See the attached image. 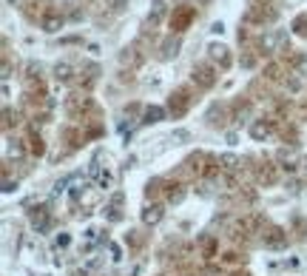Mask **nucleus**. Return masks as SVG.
I'll list each match as a JSON object with an SVG mask.
<instances>
[{"label": "nucleus", "mask_w": 307, "mask_h": 276, "mask_svg": "<svg viewBox=\"0 0 307 276\" xmlns=\"http://www.w3.org/2000/svg\"><path fill=\"white\" fill-rule=\"evenodd\" d=\"M174 140H179V143H182V140H188V131H176Z\"/></svg>", "instance_id": "28"}, {"label": "nucleus", "mask_w": 307, "mask_h": 276, "mask_svg": "<svg viewBox=\"0 0 307 276\" xmlns=\"http://www.w3.org/2000/svg\"><path fill=\"white\" fill-rule=\"evenodd\" d=\"M264 245L273 250H281V248H287V233L281 231V228H270V231L264 233Z\"/></svg>", "instance_id": "3"}, {"label": "nucleus", "mask_w": 307, "mask_h": 276, "mask_svg": "<svg viewBox=\"0 0 307 276\" xmlns=\"http://www.w3.org/2000/svg\"><path fill=\"white\" fill-rule=\"evenodd\" d=\"M9 157L12 160H23V157H26V148L15 140V143H9Z\"/></svg>", "instance_id": "15"}, {"label": "nucleus", "mask_w": 307, "mask_h": 276, "mask_svg": "<svg viewBox=\"0 0 307 276\" xmlns=\"http://www.w3.org/2000/svg\"><path fill=\"white\" fill-rule=\"evenodd\" d=\"M40 26H43V32H49V35H54V32H60L63 29V18L57 15V12H49L43 20H40Z\"/></svg>", "instance_id": "7"}, {"label": "nucleus", "mask_w": 307, "mask_h": 276, "mask_svg": "<svg viewBox=\"0 0 307 276\" xmlns=\"http://www.w3.org/2000/svg\"><path fill=\"white\" fill-rule=\"evenodd\" d=\"M304 171H307V160H304Z\"/></svg>", "instance_id": "30"}, {"label": "nucleus", "mask_w": 307, "mask_h": 276, "mask_svg": "<svg viewBox=\"0 0 307 276\" xmlns=\"http://www.w3.org/2000/svg\"><path fill=\"white\" fill-rule=\"evenodd\" d=\"M66 185H69V179H60V182H54V194H63V191H66Z\"/></svg>", "instance_id": "26"}, {"label": "nucleus", "mask_w": 307, "mask_h": 276, "mask_svg": "<svg viewBox=\"0 0 307 276\" xmlns=\"http://www.w3.org/2000/svg\"><path fill=\"white\" fill-rule=\"evenodd\" d=\"M284 188H287V191H290L293 196L301 194V182H298V179H290V182H284Z\"/></svg>", "instance_id": "22"}, {"label": "nucleus", "mask_w": 307, "mask_h": 276, "mask_svg": "<svg viewBox=\"0 0 307 276\" xmlns=\"http://www.w3.org/2000/svg\"><path fill=\"white\" fill-rule=\"evenodd\" d=\"M15 188H18V182H12L9 177L3 179V191H6V194H12V191H15Z\"/></svg>", "instance_id": "24"}, {"label": "nucleus", "mask_w": 307, "mask_h": 276, "mask_svg": "<svg viewBox=\"0 0 307 276\" xmlns=\"http://www.w3.org/2000/svg\"><path fill=\"white\" fill-rule=\"evenodd\" d=\"M202 3H208V0H202Z\"/></svg>", "instance_id": "31"}, {"label": "nucleus", "mask_w": 307, "mask_h": 276, "mask_svg": "<svg viewBox=\"0 0 307 276\" xmlns=\"http://www.w3.org/2000/svg\"><path fill=\"white\" fill-rule=\"evenodd\" d=\"M296 74L307 77V54H298V57H296Z\"/></svg>", "instance_id": "19"}, {"label": "nucleus", "mask_w": 307, "mask_h": 276, "mask_svg": "<svg viewBox=\"0 0 307 276\" xmlns=\"http://www.w3.org/2000/svg\"><path fill=\"white\" fill-rule=\"evenodd\" d=\"M176 54H179V40H165V46H162V60H171Z\"/></svg>", "instance_id": "12"}, {"label": "nucleus", "mask_w": 307, "mask_h": 276, "mask_svg": "<svg viewBox=\"0 0 307 276\" xmlns=\"http://www.w3.org/2000/svg\"><path fill=\"white\" fill-rule=\"evenodd\" d=\"M162 117H165V108H159V106H151V108H145V114H142V123L145 125H154V123H159V120H162Z\"/></svg>", "instance_id": "10"}, {"label": "nucleus", "mask_w": 307, "mask_h": 276, "mask_svg": "<svg viewBox=\"0 0 307 276\" xmlns=\"http://www.w3.org/2000/svg\"><path fill=\"white\" fill-rule=\"evenodd\" d=\"M284 32H267V35L262 37V49L264 52H279V43H284Z\"/></svg>", "instance_id": "6"}, {"label": "nucleus", "mask_w": 307, "mask_h": 276, "mask_svg": "<svg viewBox=\"0 0 307 276\" xmlns=\"http://www.w3.org/2000/svg\"><path fill=\"white\" fill-rule=\"evenodd\" d=\"M49 225H52L49 211H46V208H35V211H32V228H35L37 233H43V231H49Z\"/></svg>", "instance_id": "4"}, {"label": "nucleus", "mask_w": 307, "mask_h": 276, "mask_svg": "<svg viewBox=\"0 0 307 276\" xmlns=\"http://www.w3.org/2000/svg\"><path fill=\"white\" fill-rule=\"evenodd\" d=\"M304 23H307L304 18H298V20H296V32H298V35H304V37H307V29H304Z\"/></svg>", "instance_id": "25"}, {"label": "nucleus", "mask_w": 307, "mask_h": 276, "mask_svg": "<svg viewBox=\"0 0 307 276\" xmlns=\"http://www.w3.org/2000/svg\"><path fill=\"white\" fill-rule=\"evenodd\" d=\"M259 179H262L264 185H270L273 179H276V171H273V165H264V168H259Z\"/></svg>", "instance_id": "16"}, {"label": "nucleus", "mask_w": 307, "mask_h": 276, "mask_svg": "<svg viewBox=\"0 0 307 276\" xmlns=\"http://www.w3.org/2000/svg\"><path fill=\"white\" fill-rule=\"evenodd\" d=\"M54 80L57 83H69L71 80V66L69 63H57V66H54Z\"/></svg>", "instance_id": "11"}, {"label": "nucleus", "mask_w": 307, "mask_h": 276, "mask_svg": "<svg viewBox=\"0 0 307 276\" xmlns=\"http://www.w3.org/2000/svg\"><path fill=\"white\" fill-rule=\"evenodd\" d=\"M208 54H211V60H219L222 66H228V63H230L228 49H225V46H219V43H211V46H208Z\"/></svg>", "instance_id": "8"}, {"label": "nucleus", "mask_w": 307, "mask_h": 276, "mask_svg": "<svg viewBox=\"0 0 307 276\" xmlns=\"http://www.w3.org/2000/svg\"><path fill=\"white\" fill-rule=\"evenodd\" d=\"M270 134H273V123H270V120H256V123L250 125V137H253V140H267Z\"/></svg>", "instance_id": "5"}, {"label": "nucleus", "mask_w": 307, "mask_h": 276, "mask_svg": "<svg viewBox=\"0 0 307 276\" xmlns=\"http://www.w3.org/2000/svg\"><path fill=\"white\" fill-rule=\"evenodd\" d=\"M162 216H165V208H162L159 202H151V205L142 208V222L145 225H159L162 222Z\"/></svg>", "instance_id": "2"}, {"label": "nucleus", "mask_w": 307, "mask_h": 276, "mask_svg": "<svg viewBox=\"0 0 307 276\" xmlns=\"http://www.w3.org/2000/svg\"><path fill=\"white\" fill-rule=\"evenodd\" d=\"M165 15V3H154V9H151V15H148V20L151 23H157L159 18Z\"/></svg>", "instance_id": "18"}, {"label": "nucleus", "mask_w": 307, "mask_h": 276, "mask_svg": "<svg viewBox=\"0 0 307 276\" xmlns=\"http://www.w3.org/2000/svg\"><path fill=\"white\" fill-rule=\"evenodd\" d=\"M193 83L199 86V89H211L213 83H216V72H213L211 66H193Z\"/></svg>", "instance_id": "1"}, {"label": "nucleus", "mask_w": 307, "mask_h": 276, "mask_svg": "<svg viewBox=\"0 0 307 276\" xmlns=\"http://www.w3.org/2000/svg\"><path fill=\"white\" fill-rule=\"evenodd\" d=\"M182 196H185V191H182V185H168V202H182Z\"/></svg>", "instance_id": "14"}, {"label": "nucleus", "mask_w": 307, "mask_h": 276, "mask_svg": "<svg viewBox=\"0 0 307 276\" xmlns=\"http://www.w3.org/2000/svg\"><path fill=\"white\" fill-rule=\"evenodd\" d=\"M97 188H103V191L111 188V174H108V171H100V174H97Z\"/></svg>", "instance_id": "17"}, {"label": "nucleus", "mask_w": 307, "mask_h": 276, "mask_svg": "<svg viewBox=\"0 0 307 276\" xmlns=\"http://www.w3.org/2000/svg\"><path fill=\"white\" fill-rule=\"evenodd\" d=\"M69 242H71L69 233H57V239H54V248H69Z\"/></svg>", "instance_id": "21"}, {"label": "nucleus", "mask_w": 307, "mask_h": 276, "mask_svg": "<svg viewBox=\"0 0 307 276\" xmlns=\"http://www.w3.org/2000/svg\"><path fill=\"white\" fill-rule=\"evenodd\" d=\"M233 276H247V273H233Z\"/></svg>", "instance_id": "29"}, {"label": "nucleus", "mask_w": 307, "mask_h": 276, "mask_svg": "<svg viewBox=\"0 0 307 276\" xmlns=\"http://www.w3.org/2000/svg\"><path fill=\"white\" fill-rule=\"evenodd\" d=\"M32 151L35 154H43L46 151V145H43V140L37 137V134H32Z\"/></svg>", "instance_id": "20"}, {"label": "nucleus", "mask_w": 307, "mask_h": 276, "mask_svg": "<svg viewBox=\"0 0 307 276\" xmlns=\"http://www.w3.org/2000/svg\"><path fill=\"white\" fill-rule=\"evenodd\" d=\"M108 6H111V9H123L125 6V0H106Z\"/></svg>", "instance_id": "27"}, {"label": "nucleus", "mask_w": 307, "mask_h": 276, "mask_svg": "<svg viewBox=\"0 0 307 276\" xmlns=\"http://www.w3.org/2000/svg\"><path fill=\"white\" fill-rule=\"evenodd\" d=\"M219 165L225 171H230V174H233V171L242 168V160H239L236 154H222V157H219Z\"/></svg>", "instance_id": "9"}, {"label": "nucleus", "mask_w": 307, "mask_h": 276, "mask_svg": "<svg viewBox=\"0 0 307 276\" xmlns=\"http://www.w3.org/2000/svg\"><path fill=\"white\" fill-rule=\"evenodd\" d=\"M202 276H222V270L216 265H205L202 267Z\"/></svg>", "instance_id": "23"}, {"label": "nucleus", "mask_w": 307, "mask_h": 276, "mask_svg": "<svg viewBox=\"0 0 307 276\" xmlns=\"http://www.w3.org/2000/svg\"><path fill=\"white\" fill-rule=\"evenodd\" d=\"M185 108H188V103H185V94L179 91V94H176V103L171 100V111H174V117H182Z\"/></svg>", "instance_id": "13"}]
</instances>
